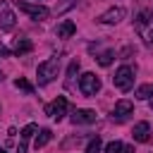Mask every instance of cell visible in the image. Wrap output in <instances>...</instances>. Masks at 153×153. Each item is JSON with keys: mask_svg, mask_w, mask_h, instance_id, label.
Wrapping results in <instances>:
<instances>
[{"mask_svg": "<svg viewBox=\"0 0 153 153\" xmlns=\"http://www.w3.org/2000/svg\"><path fill=\"white\" fill-rule=\"evenodd\" d=\"M151 96H153V81H151V84H143V86L136 88V98H139V100H148Z\"/></svg>", "mask_w": 153, "mask_h": 153, "instance_id": "9a60e30c", "label": "cell"}, {"mask_svg": "<svg viewBox=\"0 0 153 153\" xmlns=\"http://www.w3.org/2000/svg\"><path fill=\"white\" fill-rule=\"evenodd\" d=\"M100 151V139L96 136V139H91L88 141V146H86V153H98Z\"/></svg>", "mask_w": 153, "mask_h": 153, "instance_id": "d6986e66", "label": "cell"}, {"mask_svg": "<svg viewBox=\"0 0 153 153\" xmlns=\"http://www.w3.org/2000/svg\"><path fill=\"white\" fill-rule=\"evenodd\" d=\"M124 14H127V10H124V7H112V10L103 12V14L98 17V22H100V24H117V22H122V19H124Z\"/></svg>", "mask_w": 153, "mask_h": 153, "instance_id": "ba28073f", "label": "cell"}, {"mask_svg": "<svg viewBox=\"0 0 153 153\" xmlns=\"http://www.w3.org/2000/svg\"><path fill=\"white\" fill-rule=\"evenodd\" d=\"M131 136H134V141H139V143H146V141L151 139V124H148V122H139V124H134V131H131Z\"/></svg>", "mask_w": 153, "mask_h": 153, "instance_id": "30bf717a", "label": "cell"}, {"mask_svg": "<svg viewBox=\"0 0 153 153\" xmlns=\"http://www.w3.org/2000/svg\"><path fill=\"white\" fill-rule=\"evenodd\" d=\"M131 112H134V103H131V100H117L115 108H112V117H115V120H124V117L131 115Z\"/></svg>", "mask_w": 153, "mask_h": 153, "instance_id": "9c48e42d", "label": "cell"}, {"mask_svg": "<svg viewBox=\"0 0 153 153\" xmlns=\"http://www.w3.org/2000/svg\"><path fill=\"white\" fill-rule=\"evenodd\" d=\"M7 55H10V50H7V48L0 43V57H7Z\"/></svg>", "mask_w": 153, "mask_h": 153, "instance_id": "44dd1931", "label": "cell"}, {"mask_svg": "<svg viewBox=\"0 0 153 153\" xmlns=\"http://www.w3.org/2000/svg\"><path fill=\"white\" fill-rule=\"evenodd\" d=\"M57 72H60V55H50L48 60H43V62L38 65L36 79H38L41 86H45V84H50V81L57 76Z\"/></svg>", "mask_w": 153, "mask_h": 153, "instance_id": "6da1fadb", "label": "cell"}, {"mask_svg": "<svg viewBox=\"0 0 153 153\" xmlns=\"http://www.w3.org/2000/svg\"><path fill=\"white\" fill-rule=\"evenodd\" d=\"M112 81H115V86H117L120 91H129V88L134 86V69L127 67V65H122V67L115 72Z\"/></svg>", "mask_w": 153, "mask_h": 153, "instance_id": "7a4b0ae2", "label": "cell"}, {"mask_svg": "<svg viewBox=\"0 0 153 153\" xmlns=\"http://www.w3.org/2000/svg\"><path fill=\"white\" fill-rule=\"evenodd\" d=\"M0 153H7V151H5V148H0Z\"/></svg>", "mask_w": 153, "mask_h": 153, "instance_id": "cb8c5ba5", "label": "cell"}, {"mask_svg": "<svg viewBox=\"0 0 153 153\" xmlns=\"http://www.w3.org/2000/svg\"><path fill=\"white\" fill-rule=\"evenodd\" d=\"M72 122H74V124H91V122H96V110H88V108H74V112H72Z\"/></svg>", "mask_w": 153, "mask_h": 153, "instance_id": "52a82bcc", "label": "cell"}, {"mask_svg": "<svg viewBox=\"0 0 153 153\" xmlns=\"http://www.w3.org/2000/svg\"><path fill=\"white\" fill-rule=\"evenodd\" d=\"M76 72H79V60H72V62H69V69H67V84L72 81V76H74Z\"/></svg>", "mask_w": 153, "mask_h": 153, "instance_id": "ac0fdd59", "label": "cell"}, {"mask_svg": "<svg viewBox=\"0 0 153 153\" xmlns=\"http://www.w3.org/2000/svg\"><path fill=\"white\" fill-rule=\"evenodd\" d=\"M74 31H76V24H74L72 19H65V22H62V24H57V29H55L57 38H69Z\"/></svg>", "mask_w": 153, "mask_h": 153, "instance_id": "7c38bea8", "label": "cell"}, {"mask_svg": "<svg viewBox=\"0 0 153 153\" xmlns=\"http://www.w3.org/2000/svg\"><path fill=\"white\" fill-rule=\"evenodd\" d=\"M36 131V124L31 122V124H26L22 131H19V146H17V153H26V141L31 139V134Z\"/></svg>", "mask_w": 153, "mask_h": 153, "instance_id": "8fae6325", "label": "cell"}, {"mask_svg": "<svg viewBox=\"0 0 153 153\" xmlns=\"http://www.w3.org/2000/svg\"><path fill=\"white\" fill-rule=\"evenodd\" d=\"M17 5H19V10H22L24 14H29L31 19H45V17L50 14V10L43 7V5H31V2H19V0H17Z\"/></svg>", "mask_w": 153, "mask_h": 153, "instance_id": "8992f818", "label": "cell"}, {"mask_svg": "<svg viewBox=\"0 0 153 153\" xmlns=\"http://www.w3.org/2000/svg\"><path fill=\"white\" fill-rule=\"evenodd\" d=\"M79 91H81L84 96H96V93L100 91V79H98L93 72L81 74V79H79Z\"/></svg>", "mask_w": 153, "mask_h": 153, "instance_id": "3957f363", "label": "cell"}, {"mask_svg": "<svg viewBox=\"0 0 153 153\" xmlns=\"http://www.w3.org/2000/svg\"><path fill=\"white\" fill-rule=\"evenodd\" d=\"M122 148H124V146H122L120 141H110V143L105 146V153H122Z\"/></svg>", "mask_w": 153, "mask_h": 153, "instance_id": "ffe728a7", "label": "cell"}, {"mask_svg": "<svg viewBox=\"0 0 153 153\" xmlns=\"http://www.w3.org/2000/svg\"><path fill=\"white\" fill-rule=\"evenodd\" d=\"M12 50H14L17 55H24V53H31V50H33V43H31L29 38H14Z\"/></svg>", "mask_w": 153, "mask_h": 153, "instance_id": "4fadbf2b", "label": "cell"}, {"mask_svg": "<svg viewBox=\"0 0 153 153\" xmlns=\"http://www.w3.org/2000/svg\"><path fill=\"white\" fill-rule=\"evenodd\" d=\"M14 86H17V88H22V91H26V93H33V86H31L26 79H22V76L14 81Z\"/></svg>", "mask_w": 153, "mask_h": 153, "instance_id": "e0dca14e", "label": "cell"}, {"mask_svg": "<svg viewBox=\"0 0 153 153\" xmlns=\"http://www.w3.org/2000/svg\"><path fill=\"white\" fill-rule=\"evenodd\" d=\"M2 79H5V74H2V72H0V81H2Z\"/></svg>", "mask_w": 153, "mask_h": 153, "instance_id": "603a6c76", "label": "cell"}, {"mask_svg": "<svg viewBox=\"0 0 153 153\" xmlns=\"http://www.w3.org/2000/svg\"><path fill=\"white\" fill-rule=\"evenodd\" d=\"M122 153H134V148H131V146H124V148H122Z\"/></svg>", "mask_w": 153, "mask_h": 153, "instance_id": "7402d4cb", "label": "cell"}, {"mask_svg": "<svg viewBox=\"0 0 153 153\" xmlns=\"http://www.w3.org/2000/svg\"><path fill=\"white\" fill-rule=\"evenodd\" d=\"M112 57H115V53H112V50H105V53L98 55V65H100V67H108V65L112 62Z\"/></svg>", "mask_w": 153, "mask_h": 153, "instance_id": "2e32d148", "label": "cell"}, {"mask_svg": "<svg viewBox=\"0 0 153 153\" xmlns=\"http://www.w3.org/2000/svg\"><path fill=\"white\" fill-rule=\"evenodd\" d=\"M14 24H17V17L10 7V2L0 0V31H12Z\"/></svg>", "mask_w": 153, "mask_h": 153, "instance_id": "277c9868", "label": "cell"}, {"mask_svg": "<svg viewBox=\"0 0 153 153\" xmlns=\"http://www.w3.org/2000/svg\"><path fill=\"white\" fill-rule=\"evenodd\" d=\"M65 112H67V98H65V96H57L53 103L45 105V115L53 117V120H57V122L65 117Z\"/></svg>", "mask_w": 153, "mask_h": 153, "instance_id": "5b68a950", "label": "cell"}, {"mask_svg": "<svg viewBox=\"0 0 153 153\" xmlns=\"http://www.w3.org/2000/svg\"><path fill=\"white\" fill-rule=\"evenodd\" d=\"M50 139H53V131H50V129H41V131H38V136H36V143H33V146H36V151H38V148H43Z\"/></svg>", "mask_w": 153, "mask_h": 153, "instance_id": "5bb4252c", "label": "cell"}, {"mask_svg": "<svg viewBox=\"0 0 153 153\" xmlns=\"http://www.w3.org/2000/svg\"><path fill=\"white\" fill-rule=\"evenodd\" d=\"M151 105H153V103H151Z\"/></svg>", "mask_w": 153, "mask_h": 153, "instance_id": "d4e9b609", "label": "cell"}]
</instances>
